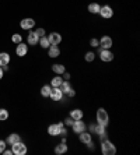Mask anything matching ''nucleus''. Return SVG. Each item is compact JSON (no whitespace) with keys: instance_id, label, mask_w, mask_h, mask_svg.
Instances as JSON below:
<instances>
[{"instance_id":"nucleus-1","label":"nucleus","mask_w":140,"mask_h":155,"mask_svg":"<svg viewBox=\"0 0 140 155\" xmlns=\"http://www.w3.org/2000/svg\"><path fill=\"white\" fill-rule=\"evenodd\" d=\"M101 152H102L104 155H115L116 154V147L114 145L112 141H109L107 138V140L101 141Z\"/></svg>"},{"instance_id":"nucleus-2","label":"nucleus","mask_w":140,"mask_h":155,"mask_svg":"<svg viewBox=\"0 0 140 155\" xmlns=\"http://www.w3.org/2000/svg\"><path fill=\"white\" fill-rule=\"evenodd\" d=\"M97 123L98 124H102V126H105V127H108V124H109V115H108V112L104 108H98Z\"/></svg>"},{"instance_id":"nucleus-3","label":"nucleus","mask_w":140,"mask_h":155,"mask_svg":"<svg viewBox=\"0 0 140 155\" xmlns=\"http://www.w3.org/2000/svg\"><path fill=\"white\" fill-rule=\"evenodd\" d=\"M11 151H13L14 155H25L28 150H27V145H25L22 141H18V143L11 145Z\"/></svg>"},{"instance_id":"nucleus-4","label":"nucleus","mask_w":140,"mask_h":155,"mask_svg":"<svg viewBox=\"0 0 140 155\" xmlns=\"http://www.w3.org/2000/svg\"><path fill=\"white\" fill-rule=\"evenodd\" d=\"M98 54H100V59L104 63H109V61L114 60V53L111 52V49H101L98 51Z\"/></svg>"},{"instance_id":"nucleus-5","label":"nucleus","mask_w":140,"mask_h":155,"mask_svg":"<svg viewBox=\"0 0 140 155\" xmlns=\"http://www.w3.org/2000/svg\"><path fill=\"white\" fill-rule=\"evenodd\" d=\"M98 14H100L102 18H105V20H109V18H112V15H114V10H112L111 6L105 4V6H101Z\"/></svg>"},{"instance_id":"nucleus-6","label":"nucleus","mask_w":140,"mask_h":155,"mask_svg":"<svg viewBox=\"0 0 140 155\" xmlns=\"http://www.w3.org/2000/svg\"><path fill=\"white\" fill-rule=\"evenodd\" d=\"M72 130L74 131L76 134H80L81 131H84V130H87V124L84 122H83V119L80 120H74L72 124Z\"/></svg>"},{"instance_id":"nucleus-7","label":"nucleus","mask_w":140,"mask_h":155,"mask_svg":"<svg viewBox=\"0 0 140 155\" xmlns=\"http://www.w3.org/2000/svg\"><path fill=\"white\" fill-rule=\"evenodd\" d=\"M63 92H62V90L59 88V87H52V91H50V95H49V98L52 99V101H56V102H59V101H62V98H63Z\"/></svg>"},{"instance_id":"nucleus-8","label":"nucleus","mask_w":140,"mask_h":155,"mask_svg":"<svg viewBox=\"0 0 140 155\" xmlns=\"http://www.w3.org/2000/svg\"><path fill=\"white\" fill-rule=\"evenodd\" d=\"M94 134H97L98 137H100V140L101 141H104V140H107V127L105 126H102V124H95V130H94Z\"/></svg>"},{"instance_id":"nucleus-9","label":"nucleus","mask_w":140,"mask_h":155,"mask_svg":"<svg viewBox=\"0 0 140 155\" xmlns=\"http://www.w3.org/2000/svg\"><path fill=\"white\" fill-rule=\"evenodd\" d=\"M112 45H114V41H112L111 36H108V35L101 36V39H100V46H101V49H111Z\"/></svg>"},{"instance_id":"nucleus-10","label":"nucleus","mask_w":140,"mask_h":155,"mask_svg":"<svg viewBox=\"0 0 140 155\" xmlns=\"http://www.w3.org/2000/svg\"><path fill=\"white\" fill-rule=\"evenodd\" d=\"M20 27H21L22 29H25V31H29L31 28L35 27V20H34V18H24V20H21V22H20Z\"/></svg>"},{"instance_id":"nucleus-11","label":"nucleus","mask_w":140,"mask_h":155,"mask_svg":"<svg viewBox=\"0 0 140 155\" xmlns=\"http://www.w3.org/2000/svg\"><path fill=\"white\" fill-rule=\"evenodd\" d=\"M9 63H10V54L6 53V52H2L0 53V67H3V70H9Z\"/></svg>"},{"instance_id":"nucleus-12","label":"nucleus","mask_w":140,"mask_h":155,"mask_svg":"<svg viewBox=\"0 0 140 155\" xmlns=\"http://www.w3.org/2000/svg\"><path fill=\"white\" fill-rule=\"evenodd\" d=\"M79 140H80V143H83L84 145H87L90 141H93V134L90 133V131H81V133L79 134Z\"/></svg>"},{"instance_id":"nucleus-13","label":"nucleus","mask_w":140,"mask_h":155,"mask_svg":"<svg viewBox=\"0 0 140 155\" xmlns=\"http://www.w3.org/2000/svg\"><path fill=\"white\" fill-rule=\"evenodd\" d=\"M48 41L50 45H59L62 42V35L59 32H50L48 35Z\"/></svg>"},{"instance_id":"nucleus-14","label":"nucleus","mask_w":140,"mask_h":155,"mask_svg":"<svg viewBox=\"0 0 140 155\" xmlns=\"http://www.w3.org/2000/svg\"><path fill=\"white\" fill-rule=\"evenodd\" d=\"M15 53H17V56H20V58H24L25 54L28 53V45L20 42L17 45V48H15Z\"/></svg>"},{"instance_id":"nucleus-15","label":"nucleus","mask_w":140,"mask_h":155,"mask_svg":"<svg viewBox=\"0 0 140 155\" xmlns=\"http://www.w3.org/2000/svg\"><path fill=\"white\" fill-rule=\"evenodd\" d=\"M48 56L52 59H56L60 56V49H59L58 45H50V46L48 48Z\"/></svg>"},{"instance_id":"nucleus-16","label":"nucleus","mask_w":140,"mask_h":155,"mask_svg":"<svg viewBox=\"0 0 140 155\" xmlns=\"http://www.w3.org/2000/svg\"><path fill=\"white\" fill-rule=\"evenodd\" d=\"M27 42H28V45H31V46H34V45H38V42H39V38H38V35L35 34V31L28 34V36H27Z\"/></svg>"},{"instance_id":"nucleus-17","label":"nucleus","mask_w":140,"mask_h":155,"mask_svg":"<svg viewBox=\"0 0 140 155\" xmlns=\"http://www.w3.org/2000/svg\"><path fill=\"white\" fill-rule=\"evenodd\" d=\"M67 145H66V143H59L56 147H55V154L56 155H63L67 152Z\"/></svg>"},{"instance_id":"nucleus-18","label":"nucleus","mask_w":140,"mask_h":155,"mask_svg":"<svg viewBox=\"0 0 140 155\" xmlns=\"http://www.w3.org/2000/svg\"><path fill=\"white\" fill-rule=\"evenodd\" d=\"M18 141H21L20 134L11 133V134H9V137H7V140H6V143H7L9 145H13V144H15V143H18Z\"/></svg>"},{"instance_id":"nucleus-19","label":"nucleus","mask_w":140,"mask_h":155,"mask_svg":"<svg viewBox=\"0 0 140 155\" xmlns=\"http://www.w3.org/2000/svg\"><path fill=\"white\" fill-rule=\"evenodd\" d=\"M69 116H70V117H72L73 120H80V119H83L84 113H83L81 109H73V110H70Z\"/></svg>"},{"instance_id":"nucleus-20","label":"nucleus","mask_w":140,"mask_h":155,"mask_svg":"<svg viewBox=\"0 0 140 155\" xmlns=\"http://www.w3.org/2000/svg\"><path fill=\"white\" fill-rule=\"evenodd\" d=\"M52 71H53L55 74H58V76H62V74L66 71V67L63 64H60V63H55V64L52 66Z\"/></svg>"},{"instance_id":"nucleus-21","label":"nucleus","mask_w":140,"mask_h":155,"mask_svg":"<svg viewBox=\"0 0 140 155\" xmlns=\"http://www.w3.org/2000/svg\"><path fill=\"white\" fill-rule=\"evenodd\" d=\"M50 91H52V85H50V84H46V85H43L42 88H41V95H42L43 98H49Z\"/></svg>"},{"instance_id":"nucleus-22","label":"nucleus","mask_w":140,"mask_h":155,"mask_svg":"<svg viewBox=\"0 0 140 155\" xmlns=\"http://www.w3.org/2000/svg\"><path fill=\"white\" fill-rule=\"evenodd\" d=\"M100 8H101V6L98 3H90L88 4V11H90L91 14H98V13H100Z\"/></svg>"},{"instance_id":"nucleus-23","label":"nucleus","mask_w":140,"mask_h":155,"mask_svg":"<svg viewBox=\"0 0 140 155\" xmlns=\"http://www.w3.org/2000/svg\"><path fill=\"white\" fill-rule=\"evenodd\" d=\"M62 83H63V77L56 74V76L52 78V81H50V85H52V87H60Z\"/></svg>"},{"instance_id":"nucleus-24","label":"nucleus","mask_w":140,"mask_h":155,"mask_svg":"<svg viewBox=\"0 0 140 155\" xmlns=\"http://www.w3.org/2000/svg\"><path fill=\"white\" fill-rule=\"evenodd\" d=\"M59 88L62 90V92H63V94H66V92H67V91L72 88V84L69 83L67 80H63V83L60 84V87H59Z\"/></svg>"},{"instance_id":"nucleus-25","label":"nucleus","mask_w":140,"mask_h":155,"mask_svg":"<svg viewBox=\"0 0 140 155\" xmlns=\"http://www.w3.org/2000/svg\"><path fill=\"white\" fill-rule=\"evenodd\" d=\"M42 46V49H48V48L50 46L49 41H48V36H42V38H39V42H38Z\"/></svg>"},{"instance_id":"nucleus-26","label":"nucleus","mask_w":140,"mask_h":155,"mask_svg":"<svg viewBox=\"0 0 140 155\" xmlns=\"http://www.w3.org/2000/svg\"><path fill=\"white\" fill-rule=\"evenodd\" d=\"M94 59H95V53H94V52H87V53L84 54V60L88 61V63L94 61Z\"/></svg>"},{"instance_id":"nucleus-27","label":"nucleus","mask_w":140,"mask_h":155,"mask_svg":"<svg viewBox=\"0 0 140 155\" xmlns=\"http://www.w3.org/2000/svg\"><path fill=\"white\" fill-rule=\"evenodd\" d=\"M11 42L15 43V45H18L20 42H22V36H21V34H14V35L11 36Z\"/></svg>"},{"instance_id":"nucleus-28","label":"nucleus","mask_w":140,"mask_h":155,"mask_svg":"<svg viewBox=\"0 0 140 155\" xmlns=\"http://www.w3.org/2000/svg\"><path fill=\"white\" fill-rule=\"evenodd\" d=\"M7 119H9V112L6 109H0V122L7 120Z\"/></svg>"},{"instance_id":"nucleus-29","label":"nucleus","mask_w":140,"mask_h":155,"mask_svg":"<svg viewBox=\"0 0 140 155\" xmlns=\"http://www.w3.org/2000/svg\"><path fill=\"white\" fill-rule=\"evenodd\" d=\"M90 45L93 48H98V46H100V41H98L97 38H93V39L90 41Z\"/></svg>"},{"instance_id":"nucleus-30","label":"nucleus","mask_w":140,"mask_h":155,"mask_svg":"<svg viewBox=\"0 0 140 155\" xmlns=\"http://www.w3.org/2000/svg\"><path fill=\"white\" fill-rule=\"evenodd\" d=\"M6 147H7V143H6V140H0V154L6 150Z\"/></svg>"},{"instance_id":"nucleus-31","label":"nucleus","mask_w":140,"mask_h":155,"mask_svg":"<svg viewBox=\"0 0 140 155\" xmlns=\"http://www.w3.org/2000/svg\"><path fill=\"white\" fill-rule=\"evenodd\" d=\"M73 122H74V120L72 119V117H70V116H69V117H66L65 119V126H69V127H72V124H73Z\"/></svg>"},{"instance_id":"nucleus-32","label":"nucleus","mask_w":140,"mask_h":155,"mask_svg":"<svg viewBox=\"0 0 140 155\" xmlns=\"http://www.w3.org/2000/svg\"><path fill=\"white\" fill-rule=\"evenodd\" d=\"M35 34L38 35V38H42V36H45V29H43V28H38L35 31Z\"/></svg>"},{"instance_id":"nucleus-33","label":"nucleus","mask_w":140,"mask_h":155,"mask_svg":"<svg viewBox=\"0 0 140 155\" xmlns=\"http://www.w3.org/2000/svg\"><path fill=\"white\" fill-rule=\"evenodd\" d=\"M66 95H67L69 98H73V97H76V90H73V87L70 88V90L66 92Z\"/></svg>"},{"instance_id":"nucleus-34","label":"nucleus","mask_w":140,"mask_h":155,"mask_svg":"<svg viewBox=\"0 0 140 155\" xmlns=\"http://www.w3.org/2000/svg\"><path fill=\"white\" fill-rule=\"evenodd\" d=\"M63 78L69 81V78H70V73H69V71H65V73H63Z\"/></svg>"},{"instance_id":"nucleus-35","label":"nucleus","mask_w":140,"mask_h":155,"mask_svg":"<svg viewBox=\"0 0 140 155\" xmlns=\"http://www.w3.org/2000/svg\"><path fill=\"white\" fill-rule=\"evenodd\" d=\"M88 129H90V133L94 134V130H95V124H90V126H88Z\"/></svg>"},{"instance_id":"nucleus-36","label":"nucleus","mask_w":140,"mask_h":155,"mask_svg":"<svg viewBox=\"0 0 140 155\" xmlns=\"http://www.w3.org/2000/svg\"><path fill=\"white\" fill-rule=\"evenodd\" d=\"M2 154H4V155H11V154H13V151H11V150H4Z\"/></svg>"},{"instance_id":"nucleus-37","label":"nucleus","mask_w":140,"mask_h":155,"mask_svg":"<svg viewBox=\"0 0 140 155\" xmlns=\"http://www.w3.org/2000/svg\"><path fill=\"white\" fill-rule=\"evenodd\" d=\"M3 74H4V70H3V67H0V80L3 78Z\"/></svg>"}]
</instances>
